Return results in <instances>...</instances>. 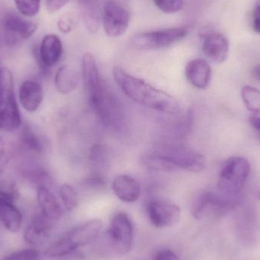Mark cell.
Returning <instances> with one entry per match:
<instances>
[{"label": "cell", "mask_w": 260, "mask_h": 260, "mask_svg": "<svg viewBox=\"0 0 260 260\" xmlns=\"http://www.w3.org/2000/svg\"><path fill=\"white\" fill-rule=\"evenodd\" d=\"M153 260H180L177 255L172 250H164L158 252L153 258Z\"/></svg>", "instance_id": "obj_35"}, {"label": "cell", "mask_w": 260, "mask_h": 260, "mask_svg": "<svg viewBox=\"0 0 260 260\" xmlns=\"http://www.w3.org/2000/svg\"><path fill=\"white\" fill-rule=\"evenodd\" d=\"M21 124V114L13 91L8 94L0 109V130L14 131L18 129Z\"/></svg>", "instance_id": "obj_18"}, {"label": "cell", "mask_w": 260, "mask_h": 260, "mask_svg": "<svg viewBox=\"0 0 260 260\" xmlns=\"http://www.w3.org/2000/svg\"><path fill=\"white\" fill-rule=\"evenodd\" d=\"M38 200L41 212L47 218L55 221L62 218L63 210L57 197L46 186L38 187Z\"/></svg>", "instance_id": "obj_20"}, {"label": "cell", "mask_w": 260, "mask_h": 260, "mask_svg": "<svg viewBox=\"0 0 260 260\" xmlns=\"http://www.w3.org/2000/svg\"><path fill=\"white\" fill-rule=\"evenodd\" d=\"M107 154L108 153L105 147L100 145H94L90 154V160L92 163L93 167L97 169L103 168L107 163Z\"/></svg>", "instance_id": "obj_29"}, {"label": "cell", "mask_w": 260, "mask_h": 260, "mask_svg": "<svg viewBox=\"0 0 260 260\" xmlns=\"http://www.w3.org/2000/svg\"><path fill=\"white\" fill-rule=\"evenodd\" d=\"M18 98L21 106L26 111L35 112L40 108L44 99L42 87L35 81H25L20 86Z\"/></svg>", "instance_id": "obj_19"}, {"label": "cell", "mask_w": 260, "mask_h": 260, "mask_svg": "<svg viewBox=\"0 0 260 260\" xmlns=\"http://www.w3.org/2000/svg\"><path fill=\"white\" fill-rule=\"evenodd\" d=\"M241 98L248 111L260 114V91L254 87L247 85L241 90Z\"/></svg>", "instance_id": "obj_25"}, {"label": "cell", "mask_w": 260, "mask_h": 260, "mask_svg": "<svg viewBox=\"0 0 260 260\" xmlns=\"http://www.w3.org/2000/svg\"><path fill=\"white\" fill-rule=\"evenodd\" d=\"M112 189L116 197L124 203H134L139 200L141 195L139 182L126 174L116 176L113 180Z\"/></svg>", "instance_id": "obj_17"}, {"label": "cell", "mask_w": 260, "mask_h": 260, "mask_svg": "<svg viewBox=\"0 0 260 260\" xmlns=\"http://www.w3.org/2000/svg\"><path fill=\"white\" fill-rule=\"evenodd\" d=\"M250 173V163L245 157H230L220 171L217 183L218 190L226 195L238 196L245 186Z\"/></svg>", "instance_id": "obj_4"}, {"label": "cell", "mask_w": 260, "mask_h": 260, "mask_svg": "<svg viewBox=\"0 0 260 260\" xmlns=\"http://www.w3.org/2000/svg\"><path fill=\"white\" fill-rule=\"evenodd\" d=\"M3 68H2V67H0V80H1L2 73H3Z\"/></svg>", "instance_id": "obj_38"}, {"label": "cell", "mask_w": 260, "mask_h": 260, "mask_svg": "<svg viewBox=\"0 0 260 260\" xmlns=\"http://www.w3.org/2000/svg\"><path fill=\"white\" fill-rule=\"evenodd\" d=\"M187 34V29L183 27L143 32L135 35L132 38L131 44L139 50L167 48L183 40Z\"/></svg>", "instance_id": "obj_6"}, {"label": "cell", "mask_w": 260, "mask_h": 260, "mask_svg": "<svg viewBox=\"0 0 260 260\" xmlns=\"http://www.w3.org/2000/svg\"><path fill=\"white\" fill-rule=\"evenodd\" d=\"M253 27L254 31L260 35V0H256L252 14Z\"/></svg>", "instance_id": "obj_33"}, {"label": "cell", "mask_w": 260, "mask_h": 260, "mask_svg": "<svg viewBox=\"0 0 260 260\" xmlns=\"http://www.w3.org/2000/svg\"><path fill=\"white\" fill-rule=\"evenodd\" d=\"M236 203L237 196L205 191L196 197L191 207V212L196 219L215 218L225 213Z\"/></svg>", "instance_id": "obj_5"}, {"label": "cell", "mask_w": 260, "mask_h": 260, "mask_svg": "<svg viewBox=\"0 0 260 260\" xmlns=\"http://www.w3.org/2000/svg\"><path fill=\"white\" fill-rule=\"evenodd\" d=\"M154 5L166 14L180 12L183 8V0H153Z\"/></svg>", "instance_id": "obj_30"}, {"label": "cell", "mask_w": 260, "mask_h": 260, "mask_svg": "<svg viewBox=\"0 0 260 260\" xmlns=\"http://www.w3.org/2000/svg\"><path fill=\"white\" fill-rule=\"evenodd\" d=\"M212 68L203 59H192L185 67L186 80L198 89L207 88L212 78Z\"/></svg>", "instance_id": "obj_15"}, {"label": "cell", "mask_w": 260, "mask_h": 260, "mask_svg": "<svg viewBox=\"0 0 260 260\" xmlns=\"http://www.w3.org/2000/svg\"><path fill=\"white\" fill-rule=\"evenodd\" d=\"M252 75L255 79H257L260 82V64L255 66L252 70Z\"/></svg>", "instance_id": "obj_37"}, {"label": "cell", "mask_w": 260, "mask_h": 260, "mask_svg": "<svg viewBox=\"0 0 260 260\" xmlns=\"http://www.w3.org/2000/svg\"><path fill=\"white\" fill-rule=\"evenodd\" d=\"M39 257L40 253L38 250L27 249L15 252L1 260H38Z\"/></svg>", "instance_id": "obj_31"}, {"label": "cell", "mask_w": 260, "mask_h": 260, "mask_svg": "<svg viewBox=\"0 0 260 260\" xmlns=\"http://www.w3.org/2000/svg\"><path fill=\"white\" fill-rule=\"evenodd\" d=\"M17 9L22 15L35 16L39 12L41 0H15Z\"/></svg>", "instance_id": "obj_28"}, {"label": "cell", "mask_w": 260, "mask_h": 260, "mask_svg": "<svg viewBox=\"0 0 260 260\" xmlns=\"http://www.w3.org/2000/svg\"><path fill=\"white\" fill-rule=\"evenodd\" d=\"M148 221L157 229H165L177 224L181 216L180 208L173 202L163 199L150 200L146 206Z\"/></svg>", "instance_id": "obj_10"}, {"label": "cell", "mask_w": 260, "mask_h": 260, "mask_svg": "<svg viewBox=\"0 0 260 260\" xmlns=\"http://www.w3.org/2000/svg\"><path fill=\"white\" fill-rule=\"evenodd\" d=\"M53 221L41 213L37 214L27 224L24 233V241L30 245H38L51 233Z\"/></svg>", "instance_id": "obj_12"}, {"label": "cell", "mask_w": 260, "mask_h": 260, "mask_svg": "<svg viewBox=\"0 0 260 260\" xmlns=\"http://www.w3.org/2000/svg\"><path fill=\"white\" fill-rule=\"evenodd\" d=\"M102 227V220L98 218L82 223L50 244L46 249L44 255L48 258L67 256L77 249L95 241L100 235Z\"/></svg>", "instance_id": "obj_2"}, {"label": "cell", "mask_w": 260, "mask_h": 260, "mask_svg": "<svg viewBox=\"0 0 260 260\" xmlns=\"http://www.w3.org/2000/svg\"><path fill=\"white\" fill-rule=\"evenodd\" d=\"M0 197L11 202L18 198V189L16 183L8 174H0Z\"/></svg>", "instance_id": "obj_26"}, {"label": "cell", "mask_w": 260, "mask_h": 260, "mask_svg": "<svg viewBox=\"0 0 260 260\" xmlns=\"http://www.w3.org/2000/svg\"><path fill=\"white\" fill-rule=\"evenodd\" d=\"M259 199H260V193H259Z\"/></svg>", "instance_id": "obj_39"}, {"label": "cell", "mask_w": 260, "mask_h": 260, "mask_svg": "<svg viewBox=\"0 0 260 260\" xmlns=\"http://www.w3.org/2000/svg\"><path fill=\"white\" fill-rule=\"evenodd\" d=\"M56 89L62 94H68L77 88L79 82V73L68 66H62L55 76Z\"/></svg>", "instance_id": "obj_22"}, {"label": "cell", "mask_w": 260, "mask_h": 260, "mask_svg": "<svg viewBox=\"0 0 260 260\" xmlns=\"http://www.w3.org/2000/svg\"><path fill=\"white\" fill-rule=\"evenodd\" d=\"M203 51L208 59L213 62L221 63L229 56V40L222 34H209L205 38Z\"/></svg>", "instance_id": "obj_16"}, {"label": "cell", "mask_w": 260, "mask_h": 260, "mask_svg": "<svg viewBox=\"0 0 260 260\" xmlns=\"http://www.w3.org/2000/svg\"><path fill=\"white\" fill-rule=\"evenodd\" d=\"M113 76L122 91L136 103L165 114H176L181 111V105L174 96L132 76L121 67L113 69Z\"/></svg>", "instance_id": "obj_1"}, {"label": "cell", "mask_w": 260, "mask_h": 260, "mask_svg": "<svg viewBox=\"0 0 260 260\" xmlns=\"http://www.w3.org/2000/svg\"><path fill=\"white\" fill-rule=\"evenodd\" d=\"M9 160V151L7 144L3 138L0 137V174L3 173Z\"/></svg>", "instance_id": "obj_32"}, {"label": "cell", "mask_w": 260, "mask_h": 260, "mask_svg": "<svg viewBox=\"0 0 260 260\" xmlns=\"http://www.w3.org/2000/svg\"><path fill=\"white\" fill-rule=\"evenodd\" d=\"M110 246L117 254H127L133 246L134 229L131 219L125 212H119L111 220L106 232Z\"/></svg>", "instance_id": "obj_7"}, {"label": "cell", "mask_w": 260, "mask_h": 260, "mask_svg": "<svg viewBox=\"0 0 260 260\" xmlns=\"http://www.w3.org/2000/svg\"><path fill=\"white\" fill-rule=\"evenodd\" d=\"M88 102L105 126L114 130L123 128L124 125L123 108L106 82L104 83L102 90Z\"/></svg>", "instance_id": "obj_3"}, {"label": "cell", "mask_w": 260, "mask_h": 260, "mask_svg": "<svg viewBox=\"0 0 260 260\" xmlns=\"http://www.w3.org/2000/svg\"><path fill=\"white\" fill-rule=\"evenodd\" d=\"M47 10L50 12L59 10L66 6L70 0H45Z\"/></svg>", "instance_id": "obj_34"}, {"label": "cell", "mask_w": 260, "mask_h": 260, "mask_svg": "<svg viewBox=\"0 0 260 260\" xmlns=\"http://www.w3.org/2000/svg\"><path fill=\"white\" fill-rule=\"evenodd\" d=\"M142 165L151 171L171 173L177 171L175 167L157 150L143 154L141 158Z\"/></svg>", "instance_id": "obj_24"}, {"label": "cell", "mask_w": 260, "mask_h": 260, "mask_svg": "<svg viewBox=\"0 0 260 260\" xmlns=\"http://www.w3.org/2000/svg\"><path fill=\"white\" fill-rule=\"evenodd\" d=\"M129 11L116 0L105 3L102 12V24L105 33L110 38H118L126 33L129 27Z\"/></svg>", "instance_id": "obj_9"}, {"label": "cell", "mask_w": 260, "mask_h": 260, "mask_svg": "<svg viewBox=\"0 0 260 260\" xmlns=\"http://www.w3.org/2000/svg\"><path fill=\"white\" fill-rule=\"evenodd\" d=\"M250 123L253 129L256 130L257 133L260 134V117L259 116L255 115L251 116L250 118Z\"/></svg>", "instance_id": "obj_36"}, {"label": "cell", "mask_w": 260, "mask_h": 260, "mask_svg": "<svg viewBox=\"0 0 260 260\" xmlns=\"http://www.w3.org/2000/svg\"><path fill=\"white\" fill-rule=\"evenodd\" d=\"M59 197L64 208L69 212L74 210L79 203L77 192L70 184H63L59 189Z\"/></svg>", "instance_id": "obj_27"}, {"label": "cell", "mask_w": 260, "mask_h": 260, "mask_svg": "<svg viewBox=\"0 0 260 260\" xmlns=\"http://www.w3.org/2000/svg\"><path fill=\"white\" fill-rule=\"evenodd\" d=\"M177 170L198 173L206 168L204 155L195 150L183 146H170L157 149Z\"/></svg>", "instance_id": "obj_8"}, {"label": "cell", "mask_w": 260, "mask_h": 260, "mask_svg": "<svg viewBox=\"0 0 260 260\" xmlns=\"http://www.w3.org/2000/svg\"><path fill=\"white\" fill-rule=\"evenodd\" d=\"M20 139L24 147L34 152L42 153L46 148V141L44 136L35 126L29 123L23 126L20 133Z\"/></svg>", "instance_id": "obj_23"}, {"label": "cell", "mask_w": 260, "mask_h": 260, "mask_svg": "<svg viewBox=\"0 0 260 260\" xmlns=\"http://www.w3.org/2000/svg\"><path fill=\"white\" fill-rule=\"evenodd\" d=\"M0 221L10 232H18L22 224V215L13 202L0 197Z\"/></svg>", "instance_id": "obj_21"}, {"label": "cell", "mask_w": 260, "mask_h": 260, "mask_svg": "<svg viewBox=\"0 0 260 260\" xmlns=\"http://www.w3.org/2000/svg\"><path fill=\"white\" fill-rule=\"evenodd\" d=\"M62 55V44L56 35H46L41 42L38 56L44 69L54 67L60 60Z\"/></svg>", "instance_id": "obj_14"}, {"label": "cell", "mask_w": 260, "mask_h": 260, "mask_svg": "<svg viewBox=\"0 0 260 260\" xmlns=\"http://www.w3.org/2000/svg\"><path fill=\"white\" fill-rule=\"evenodd\" d=\"M82 79L88 99L100 91L105 82L101 79L94 56L89 53H85L82 57Z\"/></svg>", "instance_id": "obj_13"}, {"label": "cell", "mask_w": 260, "mask_h": 260, "mask_svg": "<svg viewBox=\"0 0 260 260\" xmlns=\"http://www.w3.org/2000/svg\"><path fill=\"white\" fill-rule=\"evenodd\" d=\"M3 29L6 31V42L9 45H14L21 40L31 37L36 31L37 24L15 14H10L5 18Z\"/></svg>", "instance_id": "obj_11"}]
</instances>
